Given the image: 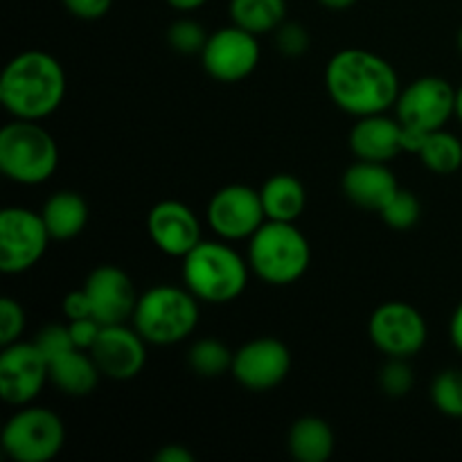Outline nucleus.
Instances as JSON below:
<instances>
[{"label":"nucleus","mask_w":462,"mask_h":462,"mask_svg":"<svg viewBox=\"0 0 462 462\" xmlns=\"http://www.w3.org/2000/svg\"><path fill=\"white\" fill-rule=\"evenodd\" d=\"M228 14L235 25L262 36L287 21V0H230Z\"/></svg>","instance_id":"nucleus-24"},{"label":"nucleus","mask_w":462,"mask_h":462,"mask_svg":"<svg viewBox=\"0 0 462 462\" xmlns=\"http://www.w3.org/2000/svg\"><path fill=\"white\" fill-rule=\"evenodd\" d=\"M287 449L298 462H328L334 454V433L320 418H300L291 424Z\"/></svg>","instance_id":"nucleus-23"},{"label":"nucleus","mask_w":462,"mask_h":462,"mask_svg":"<svg viewBox=\"0 0 462 462\" xmlns=\"http://www.w3.org/2000/svg\"><path fill=\"white\" fill-rule=\"evenodd\" d=\"M379 215H382L383 224L391 226L393 230H411L420 221L422 206H420V199L413 192L400 188L388 199L386 206L379 210Z\"/></svg>","instance_id":"nucleus-28"},{"label":"nucleus","mask_w":462,"mask_h":462,"mask_svg":"<svg viewBox=\"0 0 462 462\" xmlns=\"http://www.w3.org/2000/svg\"><path fill=\"white\" fill-rule=\"evenodd\" d=\"M208 226L228 242L251 239L264 226L266 212L257 189L248 185H226L208 203Z\"/></svg>","instance_id":"nucleus-12"},{"label":"nucleus","mask_w":462,"mask_h":462,"mask_svg":"<svg viewBox=\"0 0 462 462\" xmlns=\"http://www.w3.org/2000/svg\"><path fill=\"white\" fill-rule=\"evenodd\" d=\"M63 316L68 320H77V319H86L90 314V302L88 296H86L84 289H77V291H70L66 298H63Z\"/></svg>","instance_id":"nucleus-36"},{"label":"nucleus","mask_w":462,"mask_h":462,"mask_svg":"<svg viewBox=\"0 0 462 462\" xmlns=\"http://www.w3.org/2000/svg\"><path fill=\"white\" fill-rule=\"evenodd\" d=\"M323 7L334 9V12H343V9H350L356 0H319Z\"/></svg>","instance_id":"nucleus-40"},{"label":"nucleus","mask_w":462,"mask_h":462,"mask_svg":"<svg viewBox=\"0 0 462 462\" xmlns=\"http://www.w3.org/2000/svg\"><path fill=\"white\" fill-rule=\"evenodd\" d=\"M275 45L284 57H302L310 50V32L296 21H284L275 30Z\"/></svg>","instance_id":"nucleus-32"},{"label":"nucleus","mask_w":462,"mask_h":462,"mask_svg":"<svg viewBox=\"0 0 462 462\" xmlns=\"http://www.w3.org/2000/svg\"><path fill=\"white\" fill-rule=\"evenodd\" d=\"M57 140L32 120L9 122L0 131V171L18 185H41L57 171Z\"/></svg>","instance_id":"nucleus-6"},{"label":"nucleus","mask_w":462,"mask_h":462,"mask_svg":"<svg viewBox=\"0 0 462 462\" xmlns=\"http://www.w3.org/2000/svg\"><path fill=\"white\" fill-rule=\"evenodd\" d=\"M418 156L422 158L424 167L433 174H456L462 167V143L454 134H447L442 129L433 131L420 147Z\"/></svg>","instance_id":"nucleus-25"},{"label":"nucleus","mask_w":462,"mask_h":462,"mask_svg":"<svg viewBox=\"0 0 462 462\" xmlns=\"http://www.w3.org/2000/svg\"><path fill=\"white\" fill-rule=\"evenodd\" d=\"M350 149L356 161L391 162L404 152L402 122L386 117L383 113L359 117L350 131Z\"/></svg>","instance_id":"nucleus-18"},{"label":"nucleus","mask_w":462,"mask_h":462,"mask_svg":"<svg viewBox=\"0 0 462 462\" xmlns=\"http://www.w3.org/2000/svg\"><path fill=\"white\" fill-rule=\"evenodd\" d=\"M66 442V429L57 413L25 406L3 429V449L14 462H50Z\"/></svg>","instance_id":"nucleus-8"},{"label":"nucleus","mask_w":462,"mask_h":462,"mask_svg":"<svg viewBox=\"0 0 462 462\" xmlns=\"http://www.w3.org/2000/svg\"><path fill=\"white\" fill-rule=\"evenodd\" d=\"M248 269L235 248L224 242H199L183 257L185 287L208 305H228L237 300L248 284Z\"/></svg>","instance_id":"nucleus-3"},{"label":"nucleus","mask_w":462,"mask_h":462,"mask_svg":"<svg viewBox=\"0 0 462 462\" xmlns=\"http://www.w3.org/2000/svg\"><path fill=\"white\" fill-rule=\"evenodd\" d=\"M199 302L188 287L158 284L138 296L134 328L152 346H176L197 329Z\"/></svg>","instance_id":"nucleus-5"},{"label":"nucleus","mask_w":462,"mask_h":462,"mask_svg":"<svg viewBox=\"0 0 462 462\" xmlns=\"http://www.w3.org/2000/svg\"><path fill=\"white\" fill-rule=\"evenodd\" d=\"M233 361L235 352H230L228 346L217 341V338H201V341H197L189 347L188 355V364L192 368V373L206 379H215L230 373L233 370Z\"/></svg>","instance_id":"nucleus-26"},{"label":"nucleus","mask_w":462,"mask_h":462,"mask_svg":"<svg viewBox=\"0 0 462 462\" xmlns=\"http://www.w3.org/2000/svg\"><path fill=\"white\" fill-rule=\"evenodd\" d=\"M368 337L388 359H411L427 343V320L409 302H383L370 316Z\"/></svg>","instance_id":"nucleus-10"},{"label":"nucleus","mask_w":462,"mask_h":462,"mask_svg":"<svg viewBox=\"0 0 462 462\" xmlns=\"http://www.w3.org/2000/svg\"><path fill=\"white\" fill-rule=\"evenodd\" d=\"M325 88L341 111L355 117L386 113L402 93L395 68L379 54L361 48H346L329 59Z\"/></svg>","instance_id":"nucleus-1"},{"label":"nucleus","mask_w":462,"mask_h":462,"mask_svg":"<svg viewBox=\"0 0 462 462\" xmlns=\"http://www.w3.org/2000/svg\"><path fill=\"white\" fill-rule=\"evenodd\" d=\"M208 0H167L170 7H174L176 12H194V9L203 7Z\"/></svg>","instance_id":"nucleus-39"},{"label":"nucleus","mask_w":462,"mask_h":462,"mask_svg":"<svg viewBox=\"0 0 462 462\" xmlns=\"http://www.w3.org/2000/svg\"><path fill=\"white\" fill-rule=\"evenodd\" d=\"M50 382V364L34 341L3 346L0 355V397L12 406H27Z\"/></svg>","instance_id":"nucleus-13"},{"label":"nucleus","mask_w":462,"mask_h":462,"mask_svg":"<svg viewBox=\"0 0 462 462\" xmlns=\"http://www.w3.org/2000/svg\"><path fill=\"white\" fill-rule=\"evenodd\" d=\"M291 370V352L282 341L271 337L253 338L235 352L233 377L239 386L253 393L278 388Z\"/></svg>","instance_id":"nucleus-14"},{"label":"nucleus","mask_w":462,"mask_h":462,"mask_svg":"<svg viewBox=\"0 0 462 462\" xmlns=\"http://www.w3.org/2000/svg\"><path fill=\"white\" fill-rule=\"evenodd\" d=\"M68 14L81 21H97L106 16L113 7V0H61Z\"/></svg>","instance_id":"nucleus-35"},{"label":"nucleus","mask_w":462,"mask_h":462,"mask_svg":"<svg viewBox=\"0 0 462 462\" xmlns=\"http://www.w3.org/2000/svg\"><path fill=\"white\" fill-rule=\"evenodd\" d=\"M449 334H451V343H454V347L462 355V302L458 305V310L454 311V319H451V325H449Z\"/></svg>","instance_id":"nucleus-38"},{"label":"nucleus","mask_w":462,"mask_h":462,"mask_svg":"<svg viewBox=\"0 0 462 462\" xmlns=\"http://www.w3.org/2000/svg\"><path fill=\"white\" fill-rule=\"evenodd\" d=\"M343 194L364 210L379 212L386 206L388 199L400 189L395 174L391 171L388 162L356 161L347 167L341 180Z\"/></svg>","instance_id":"nucleus-19"},{"label":"nucleus","mask_w":462,"mask_h":462,"mask_svg":"<svg viewBox=\"0 0 462 462\" xmlns=\"http://www.w3.org/2000/svg\"><path fill=\"white\" fill-rule=\"evenodd\" d=\"M201 63L208 75L224 84H237L251 77L260 63V43L253 32L239 25L221 27L208 36L201 52Z\"/></svg>","instance_id":"nucleus-11"},{"label":"nucleus","mask_w":462,"mask_h":462,"mask_svg":"<svg viewBox=\"0 0 462 462\" xmlns=\"http://www.w3.org/2000/svg\"><path fill=\"white\" fill-rule=\"evenodd\" d=\"M102 328L104 325L99 323L97 319H93V316H86V319H77V320H68V329H70L72 343H75V347H79V350H86V352L95 346V341H97Z\"/></svg>","instance_id":"nucleus-34"},{"label":"nucleus","mask_w":462,"mask_h":462,"mask_svg":"<svg viewBox=\"0 0 462 462\" xmlns=\"http://www.w3.org/2000/svg\"><path fill=\"white\" fill-rule=\"evenodd\" d=\"M167 43L174 52L192 57V54L203 52L208 43V34L201 23L192 21V18H179L167 30Z\"/></svg>","instance_id":"nucleus-29"},{"label":"nucleus","mask_w":462,"mask_h":462,"mask_svg":"<svg viewBox=\"0 0 462 462\" xmlns=\"http://www.w3.org/2000/svg\"><path fill=\"white\" fill-rule=\"evenodd\" d=\"M50 364V382L70 397H86L97 388L99 382V368L86 350L72 347V350L63 352V355L54 356L48 361Z\"/></svg>","instance_id":"nucleus-20"},{"label":"nucleus","mask_w":462,"mask_h":462,"mask_svg":"<svg viewBox=\"0 0 462 462\" xmlns=\"http://www.w3.org/2000/svg\"><path fill=\"white\" fill-rule=\"evenodd\" d=\"M262 206H264L266 221H287L293 224L300 219L307 208V189L296 176L275 174L262 185Z\"/></svg>","instance_id":"nucleus-22"},{"label":"nucleus","mask_w":462,"mask_h":462,"mask_svg":"<svg viewBox=\"0 0 462 462\" xmlns=\"http://www.w3.org/2000/svg\"><path fill=\"white\" fill-rule=\"evenodd\" d=\"M41 217H43L50 237L57 242H68L77 237L88 224V203L72 189H63L45 201Z\"/></svg>","instance_id":"nucleus-21"},{"label":"nucleus","mask_w":462,"mask_h":462,"mask_svg":"<svg viewBox=\"0 0 462 462\" xmlns=\"http://www.w3.org/2000/svg\"><path fill=\"white\" fill-rule=\"evenodd\" d=\"M90 356L99 373L116 382H129L143 373L147 364V341L138 329H129L125 323L104 325L97 341L90 347Z\"/></svg>","instance_id":"nucleus-16"},{"label":"nucleus","mask_w":462,"mask_h":462,"mask_svg":"<svg viewBox=\"0 0 462 462\" xmlns=\"http://www.w3.org/2000/svg\"><path fill=\"white\" fill-rule=\"evenodd\" d=\"M34 343L39 346V350L43 352L48 361L75 347L68 325H48V328L41 329L39 337L34 338Z\"/></svg>","instance_id":"nucleus-33"},{"label":"nucleus","mask_w":462,"mask_h":462,"mask_svg":"<svg viewBox=\"0 0 462 462\" xmlns=\"http://www.w3.org/2000/svg\"><path fill=\"white\" fill-rule=\"evenodd\" d=\"M50 239L43 217L27 208H5L0 215V271L7 275L30 271L41 262Z\"/></svg>","instance_id":"nucleus-9"},{"label":"nucleus","mask_w":462,"mask_h":462,"mask_svg":"<svg viewBox=\"0 0 462 462\" xmlns=\"http://www.w3.org/2000/svg\"><path fill=\"white\" fill-rule=\"evenodd\" d=\"M25 332V311L14 298H0V346L21 341Z\"/></svg>","instance_id":"nucleus-31"},{"label":"nucleus","mask_w":462,"mask_h":462,"mask_svg":"<svg viewBox=\"0 0 462 462\" xmlns=\"http://www.w3.org/2000/svg\"><path fill=\"white\" fill-rule=\"evenodd\" d=\"M456 116L462 122V86L458 88V95H456Z\"/></svg>","instance_id":"nucleus-41"},{"label":"nucleus","mask_w":462,"mask_h":462,"mask_svg":"<svg viewBox=\"0 0 462 462\" xmlns=\"http://www.w3.org/2000/svg\"><path fill=\"white\" fill-rule=\"evenodd\" d=\"M431 402L447 418L462 420V370L447 368L431 383Z\"/></svg>","instance_id":"nucleus-27"},{"label":"nucleus","mask_w":462,"mask_h":462,"mask_svg":"<svg viewBox=\"0 0 462 462\" xmlns=\"http://www.w3.org/2000/svg\"><path fill=\"white\" fill-rule=\"evenodd\" d=\"M88 296L90 314L102 325H120L134 319L138 293L134 282L120 266L102 264L93 269L81 287Z\"/></svg>","instance_id":"nucleus-15"},{"label":"nucleus","mask_w":462,"mask_h":462,"mask_svg":"<svg viewBox=\"0 0 462 462\" xmlns=\"http://www.w3.org/2000/svg\"><path fill=\"white\" fill-rule=\"evenodd\" d=\"M66 97V72L43 50H25L0 75V102L16 120L39 122L52 116Z\"/></svg>","instance_id":"nucleus-2"},{"label":"nucleus","mask_w":462,"mask_h":462,"mask_svg":"<svg viewBox=\"0 0 462 462\" xmlns=\"http://www.w3.org/2000/svg\"><path fill=\"white\" fill-rule=\"evenodd\" d=\"M248 264L262 282L287 287L307 273L311 264V246L293 224L264 221V226L248 239Z\"/></svg>","instance_id":"nucleus-4"},{"label":"nucleus","mask_w":462,"mask_h":462,"mask_svg":"<svg viewBox=\"0 0 462 462\" xmlns=\"http://www.w3.org/2000/svg\"><path fill=\"white\" fill-rule=\"evenodd\" d=\"M415 383L413 368L409 359H388L386 365L379 373V386L388 397H404L409 395Z\"/></svg>","instance_id":"nucleus-30"},{"label":"nucleus","mask_w":462,"mask_h":462,"mask_svg":"<svg viewBox=\"0 0 462 462\" xmlns=\"http://www.w3.org/2000/svg\"><path fill=\"white\" fill-rule=\"evenodd\" d=\"M147 233L153 246L170 257H185L201 242L199 217L180 201L156 203L149 210Z\"/></svg>","instance_id":"nucleus-17"},{"label":"nucleus","mask_w":462,"mask_h":462,"mask_svg":"<svg viewBox=\"0 0 462 462\" xmlns=\"http://www.w3.org/2000/svg\"><path fill=\"white\" fill-rule=\"evenodd\" d=\"M458 90L442 77H420L402 88L397 97V120L404 129V152L418 153L429 134L445 129L456 116Z\"/></svg>","instance_id":"nucleus-7"},{"label":"nucleus","mask_w":462,"mask_h":462,"mask_svg":"<svg viewBox=\"0 0 462 462\" xmlns=\"http://www.w3.org/2000/svg\"><path fill=\"white\" fill-rule=\"evenodd\" d=\"M156 462H194V456L183 445H167L156 454Z\"/></svg>","instance_id":"nucleus-37"},{"label":"nucleus","mask_w":462,"mask_h":462,"mask_svg":"<svg viewBox=\"0 0 462 462\" xmlns=\"http://www.w3.org/2000/svg\"><path fill=\"white\" fill-rule=\"evenodd\" d=\"M458 48H460V52H462V25H460V30H458Z\"/></svg>","instance_id":"nucleus-42"}]
</instances>
